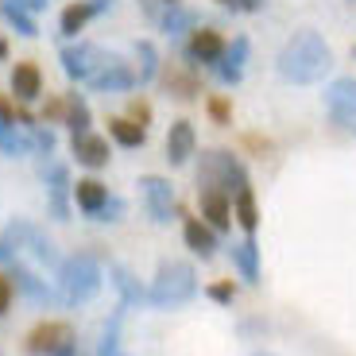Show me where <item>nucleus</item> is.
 I'll list each match as a JSON object with an SVG mask.
<instances>
[{"label":"nucleus","mask_w":356,"mask_h":356,"mask_svg":"<svg viewBox=\"0 0 356 356\" xmlns=\"http://www.w3.org/2000/svg\"><path fill=\"white\" fill-rule=\"evenodd\" d=\"M275 74L286 86H318L333 74V47L321 31L298 27L275 54Z\"/></svg>","instance_id":"obj_1"},{"label":"nucleus","mask_w":356,"mask_h":356,"mask_svg":"<svg viewBox=\"0 0 356 356\" xmlns=\"http://www.w3.org/2000/svg\"><path fill=\"white\" fill-rule=\"evenodd\" d=\"M58 302L66 306H81L89 302L93 294L101 291L105 283V267H101V256L97 252H74L58 264Z\"/></svg>","instance_id":"obj_2"},{"label":"nucleus","mask_w":356,"mask_h":356,"mask_svg":"<svg viewBox=\"0 0 356 356\" xmlns=\"http://www.w3.org/2000/svg\"><path fill=\"white\" fill-rule=\"evenodd\" d=\"M197 294V271L190 259H163L155 267V279L147 286V306L155 310H178V306L194 302Z\"/></svg>","instance_id":"obj_3"},{"label":"nucleus","mask_w":356,"mask_h":356,"mask_svg":"<svg viewBox=\"0 0 356 356\" xmlns=\"http://www.w3.org/2000/svg\"><path fill=\"white\" fill-rule=\"evenodd\" d=\"M197 186H213V190H225V194H236V190L252 186V178L236 152L209 147V152H202V163H197Z\"/></svg>","instance_id":"obj_4"},{"label":"nucleus","mask_w":356,"mask_h":356,"mask_svg":"<svg viewBox=\"0 0 356 356\" xmlns=\"http://www.w3.org/2000/svg\"><path fill=\"white\" fill-rule=\"evenodd\" d=\"M105 58H108V51H101V47L89 43V39H70V43L63 47V54H58L63 74L70 81H78V86H86V81L105 66Z\"/></svg>","instance_id":"obj_5"},{"label":"nucleus","mask_w":356,"mask_h":356,"mask_svg":"<svg viewBox=\"0 0 356 356\" xmlns=\"http://www.w3.org/2000/svg\"><path fill=\"white\" fill-rule=\"evenodd\" d=\"M225 47H229V39L217 31V27H194L186 39H182V58H186L194 70H213L217 63H221Z\"/></svg>","instance_id":"obj_6"},{"label":"nucleus","mask_w":356,"mask_h":356,"mask_svg":"<svg viewBox=\"0 0 356 356\" xmlns=\"http://www.w3.org/2000/svg\"><path fill=\"white\" fill-rule=\"evenodd\" d=\"M43 190H47V213L54 221H70V197H74V182H70V167L58 159L43 163Z\"/></svg>","instance_id":"obj_7"},{"label":"nucleus","mask_w":356,"mask_h":356,"mask_svg":"<svg viewBox=\"0 0 356 356\" xmlns=\"http://www.w3.org/2000/svg\"><path fill=\"white\" fill-rule=\"evenodd\" d=\"M74 341H78V333H74L70 321L47 318L24 337V348H27V356H54V353H63L66 345H74Z\"/></svg>","instance_id":"obj_8"},{"label":"nucleus","mask_w":356,"mask_h":356,"mask_svg":"<svg viewBox=\"0 0 356 356\" xmlns=\"http://www.w3.org/2000/svg\"><path fill=\"white\" fill-rule=\"evenodd\" d=\"M136 186H140L143 209H147V217H152L155 225H170V221H175L178 202H175V186H170L167 178H163V175H143Z\"/></svg>","instance_id":"obj_9"},{"label":"nucleus","mask_w":356,"mask_h":356,"mask_svg":"<svg viewBox=\"0 0 356 356\" xmlns=\"http://www.w3.org/2000/svg\"><path fill=\"white\" fill-rule=\"evenodd\" d=\"M93 93H128V89L140 86V74H136V63H128V58H120V54H108L105 66H101L93 78L86 81Z\"/></svg>","instance_id":"obj_10"},{"label":"nucleus","mask_w":356,"mask_h":356,"mask_svg":"<svg viewBox=\"0 0 356 356\" xmlns=\"http://www.w3.org/2000/svg\"><path fill=\"white\" fill-rule=\"evenodd\" d=\"M325 113L337 128H356V78H333L325 86Z\"/></svg>","instance_id":"obj_11"},{"label":"nucleus","mask_w":356,"mask_h":356,"mask_svg":"<svg viewBox=\"0 0 356 356\" xmlns=\"http://www.w3.org/2000/svg\"><path fill=\"white\" fill-rule=\"evenodd\" d=\"M248 58H252V39L248 35H232V43L225 47V54H221V63L213 66V78L221 81L225 89H236L244 81Z\"/></svg>","instance_id":"obj_12"},{"label":"nucleus","mask_w":356,"mask_h":356,"mask_svg":"<svg viewBox=\"0 0 356 356\" xmlns=\"http://www.w3.org/2000/svg\"><path fill=\"white\" fill-rule=\"evenodd\" d=\"M159 81H163V93L175 97V101H197V93H205V89H202V74H197L190 63H182V66L163 63Z\"/></svg>","instance_id":"obj_13"},{"label":"nucleus","mask_w":356,"mask_h":356,"mask_svg":"<svg viewBox=\"0 0 356 356\" xmlns=\"http://www.w3.org/2000/svg\"><path fill=\"white\" fill-rule=\"evenodd\" d=\"M163 152H167V163L170 167H186L190 159L197 155V128L194 120H170L167 128V140H163Z\"/></svg>","instance_id":"obj_14"},{"label":"nucleus","mask_w":356,"mask_h":356,"mask_svg":"<svg viewBox=\"0 0 356 356\" xmlns=\"http://www.w3.org/2000/svg\"><path fill=\"white\" fill-rule=\"evenodd\" d=\"M197 205H202V221L213 232L232 229V194L213 190V186H197Z\"/></svg>","instance_id":"obj_15"},{"label":"nucleus","mask_w":356,"mask_h":356,"mask_svg":"<svg viewBox=\"0 0 356 356\" xmlns=\"http://www.w3.org/2000/svg\"><path fill=\"white\" fill-rule=\"evenodd\" d=\"M31 232H35V225L27 221V217H12V221L0 229V264H19V259L27 256Z\"/></svg>","instance_id":"obj_16"},{"label":"nucleus","mask_w":356,"mask_h":356,"mask_svg":"<svg viewBox=\"0 0 356 356\" xmlns=\"http://www.w3.org/2000/svg\"><path fill=\"white\" fill-rule=\"evenodd\" d=\"M70 152H74V159H78L81 167L101 170V167H108V159H113V143H108L105 136H97V132H81V136H70Z\"/></svg>","instance_id":"obj_17"},{"label":"nucleus","mask_w":356,"mask_h":356,"mask_svg":"<svg viewBox=\"0 0 356 356\" xmlns=\"http://www.w3.org/2000/svg\"><path fill=\"white\" fill-rule=\"evenodd\" d=\"M12 271H8V279H12V286H16L19 294H24L27 302H35V306H51V302H58V291L54 286H47V279H39L31 267H24V264H8Z\"/></svg>","instance_id":"obj_18"},{"label":"nucleus","mask_w":356,"mask_h":356,"mask_svg":"<svg viewBox=\"0 0 356 356\" xmlns=\"http://www.w3.org/2000/svg\"><path fill=\"white\" fill-rule=\"evenodd\" d=\"M8 89L16 105H31V101L43 97V70L35 63H16L8 74Z\"/></svg>","instance_id":"obj_19"},{"label":"nucleus","mask_w":356,"mask_h":356,"mask_svg":"<svg viewBox=\"0 0 356 356\" xmlns=\"http://www.w3.org/2000/svg\"><path fill=\"white\" fill-rule=\"evenodd\" d=\"M155 24H159V31L167 39H186L194 27H202V19H197L194 8H186V4H163V12L155 16Z\"/></svg>","instance_id":"obj_20"},{"label":"nucleus","mask_w":356,"mask_h":356,"mask_svg":"<svg viewBox=\"0 0 356 356\" xmlns=\"http://www.w3.org/2000/svg\"><path fill=\"white\" fill-rule=\"evenodd\" d=\"M108 283L116 286V294H120V306H124V310H140V306L147 302V286H143L124 264H108Z\"/></svg>","instance_id":"obj_21"},{"label":"nucleus","mask_w":356,"mask_h":356,"mask_svg":"<svg viewBox=\"0 0 356 356\" xmlns=\"http://www.w3.org/2000/svg\"><path fill=\"white\" fill-rule=\"evenodd\" d=\"M182 241H186V248L194 252L197 259H213L217 248H221V244H217V232L209 229L202 217H186V221H182Z\"/></svg>","instance_id":"obj_22"},{"label":"nucleus","mask_w":356,"mask_h":356,"mask_svg":"<svg viewBox=\"0 0 356 356\" xmlns=\"http://www.w3.org/2000/svg\"><path fill=\"white\" fill-rule=\"evenodd\" d=\"M229 256H232L236 275H241L248 286H259V244H256V236H244V241H236V244L229 248Z\"/></svg>","instance_id":"obj_23"},{"label":"nucleus","mask_w":356,"mask_h":356,"mask_svg":"<svg viewBox=\"0 0 356 356\" xmlns=\"http://www.w3.org/2000/svg\"><path fill=\"white\" fill-rule=\"evenodd\" d=\"M108 197L113 194H108V186L101 178H78V182H74V205H78L86 217H97Z\"/></svg>","instance_id":"obj_24"},{"label":"nucleus","mask_w":356,"mask_h":356,"mask_svg":"<svg viewBox=\"0 0 356 356\" xmlns=\"http://www.w3.org/2000/svg\"><path fill=\"white\" fill-rule=\"evenodd\" d=\"M232 221L241 225L244 236H256V229H259V202H256V190L252 186H244V190L232 194Z\"/></svg>","instance_id":"obj_25"},{"label":"nucleus","mask_w":356,"mask_h":356,"mask_svg":"<svg viewBox=\"0 0 356 356\" xmlns=\"http://www.w3.org/2000/svg\"><path fill=\"white\" fill-rule=\"evenodd\" d=\"M63 124L70 128V136H81V132H93V113H89V101L81 97L78 89H70V93H63Z\"/></svg>","instance_id":"obj_26"},{"label":"nucleus","mask_w":356,"mask_h":356,"mask_svg":"<svg viewBox=\"0 0 356 356\" xmlns=\"http://www.w3.org/2000/svg\"><path fill=\"white\" fill-rule=\"evenodd\" d=\"M124 306H116L108 314V321L101 325V341H97V356H128L124 353V341H120V325H124Z\"/></svg>","instance_id":"obj_27"},{"label":"nucleus","mask_w":356,"mask_h":356,"mask_svg":"<svg viewBox=\"0 0 356 356\" xmlns=\"http://www.w3.org/2000/svg\"><path fill=\"white\" fill-rule=\"evenodd\" d=\"M93 16H97V12H93L89 0H74V4H66L63 16H58V31H63V39H78Z\"/></svg>","instance_id":"obj_28"},{"label":"nucleus","mask_w":356,"mask_h":356,"mask_svg":"<svg viewBox=\"0 0 356 356\" xmlns=\"http://www.w3.org/2000/svg\"><path fill=\"white\" fill-rule=\"evenodd\" d=\"M0 19L16 31L19 39H35L39 35V24H35V12L19 8L16 0H0Z\"/></svg>","instance_id":"obj_29"},{"label":"nucleus","mask_w":356,"mask_h":356,"mask_svg":"<svg viewBox=\"0 0 356 356\" xmlns=\"http://www.w3.org/2000/svg\"><path fill=\"white\" fill-rule=\"evenodd\" d=\"M108 140L120 143V147H128V152H136V147L147 143V128L136 124V120H128V116H113V120H108Z\"/></svg>","instance_id":"obj_30"},{"label":"nucleus","mask_w":356,"mask_h":356,"mask_svg":"<svg viewBox=\"0 0 356 356\" xmlns=\"http://www.w3.org/2000/svg\"><path fill=\"white\" fill-rule=\"evenodd\" d=\"M163 70V58H159V47L152 39H136V74H140V86H152Z\"/></svg>","instance_id":"obj_31"},{"label":"nucleus","mask_w":356,"mask_h":356,"mask_svg":"<svg viewBox=\"0 0 356 356\" xmlns=\"http://www.w3.org/2000/svg\"><path fill=\"white\" fill-rule=\"evenodd\" d=\"M27 256H35L39 267H54L58 271V264H63V256H58V244L47 236L43 229L35 225V232H31V244H27Z\"/></svg>","instance_id":"obj_32"},{"label":"nucleus","mask_w":356,"mask_h":356,"mask_svg":"<svg viewBox=\"0 0 356 356\" xmlns=\"http://www.w3.org/2000/svg\"><path fill=\"white\" fill-rule=\"evenodd\" d=\"M205 113H209V120H213L217 128H229L232 124V97L209 93V97H205Z\"/></svg>","instance_id":"obj_33"},{"label":"nucleus","mask_w":356,"mask_h":356,"mask_svg":"<svg viewBox=\"0 0 356 356\" xmlns=\"http://www.w3.org/2000/svg\"><path fill=\"white\" fill-rule=\"evenodd\" d=\"M27 132H31V155H43V159H51V155H54V143H58L54 128H47V124H31Z\"/></svg>","instance_id":"obj_34"},{"label":"nucleus","mask_w":356,"mask_h":356,"mask_svg":"<svg viewBox=\"0 0 356 356\" xmlns=\"http://www.w3.org/2000/svg\"><path fill=\"white\" fill-rule=\"evenodd\" d=\"M205 298L217 302V306H232L236 302V283H232V279H217V283L205 286Z\"/></svg>","instance_id":"obj_35"},{"label":"nucleus","mask_w":356,"mask_h":356,"mask_svg":"<svg viewBox=\"0 0 356 356\" xmlns=\"http://www.w3.org/2000/svg\"><path fill=\"white\" fill-rule=\"evenodd\" d=\"M152 101H143V97H132V101H128V120H136V124H143V128H147V124H152Z\"/></svg>","instance_id":"obj_36"},{"label":"nucleus","mask_w":356,"mask_h":356,"mask_svg":"<svg viewBox=\"0 0 356 356\" xmlns=\"http://www.w3.org/2000/svg\"><path fill=\"white\" fill-rule=\"evenodd\" d=\"M120 217H124V197H116V194H113V197L105 202V209H101V213L93 217V221H101V225H116Z\"/></svg>","instance_id":"obj_37"},{"label":"nucleus","mask_w":356,"mask_h":356,"mask_svg":"<svg viewBox=\"0 0 356 356\" xmlns=\"http://www.w3.org/2000/svg\"><path fill=\"white\" fill-rule=\"evenodd\" d=\"M213 4H221L225 12H241V16H252V12H259L256 0H213Z\"/></svg>","instance_id":"obj_38"},{"label":"nucleus","mask_w":356,"mask_h":356,"mask_svg":"<svg viewBox=\"0 0 356 356\" xmlns=\"http://www.w3.org/2000/svg\"><path fill=\"white\" fill-rule=\"evenodd\" d=\"M12 294H16V286H12L8 275H0V318L12 310Z\"/></svg>","instance_id":"obj_39"},{"label":"nucleus","mask_w":356,"mask_h":356,"mask_svg":"<svg viewBox=\"0 0 356 356\" xmlns=\"http://www.w3.org/2000/svg\"><path fill=\"white\" fill-rule=\"evenodd\" d=\"M244 143H248V147H256L259 155L271 152V140H264V136H244Z\"/></svg>","instance_id":"obj_40"},{"label":"nucleus","mask_w":356,"mask_h":356,"mask_svg":"<svg viewBox=\"0 0 356 356\" xmlns=\"http://www.w3.org/2000/svg\"><path fill=\"white\" fill-rule=\"evenodd\" d=\"M16 4H19V8H27V12H43L51 0H16Z\"/></svg>","instance_id":"obj_41"},{"label":"nucleus","mask_w":356,"mask_h":356,"mask_svg":"<svg viewBox=\"0 0 356 356\" xmlns=\"http://www.w3.org/2000/svg\"><path fill=\"white\" fill-rule=\"evenodd\" d=\"M89 4H93V12H97V16H105V12L116 8V0H89Z\"/></svg>","instance_id":"obj_42"},{"label":"nucleus","mask_w":356,"mask_h":356,"mask_svg":"<svg viewBox=\"0 0 356 356\" xmlns=\"http://www.w3.org/2000/svg\"><path fill=\"white\" fill-rule=\"evenodd\" d=\"M4 54H8V43H4V39H0V58H4Z\"/></svg>","instance_id":"obj_43"},{"label":"nucleus","mask_w":356,"mask_h":356,"mask_svg":"<svg viewBox=\"0 0 356 356\" xmlns=\"http://www.w3.org/2000/svg\"><path fill=\"white\" fill-rule=\"evenodd\" d=\"M252 356H275V353H264V348H259V353H252Z\"/></svg>","instance_id":"obj_44"},{"label":"nucleus","mask_w":356,"mask_h":356,"mask_svg":"<svg viewBox=\"0 0 356 356\" xmlns=\"http://www.w3.org/2000/svg\"><path fill=\"white\" fill-rule=\"evenodd\" d=\"M159 4H175V0H159Z\"/></svg>","instance_id":"obj_45"},{"label":"nucleus","mask_w":356,"mask_h":356,"mask_svg":"<svg viewBox=\"0 0 356 356\" xmlns=\"http://www.w3.org/2000/svg\"><path fill=\"white\" fill-rule=\"evenodd\" d=\"M353 58H356V43H353Z\"/></svg>","instance_id":"obj_46"},{"label":"nucleus","mask_w":356,"mask_h":356,"mask_svg":"<svg viewBox=\"0 0 356 356\" xmlns=\"http://www.w3.org/2000/svg\"><path fill=\"white\" fill-rule=\"evenodd\" d=\"M353 132H356V128H353Z\"/></svg>","instance_id":"obj_47"}]
</instances>
